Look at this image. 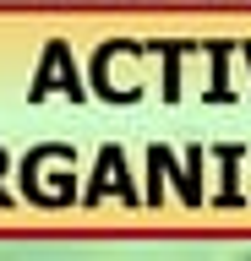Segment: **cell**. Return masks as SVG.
Wrapping results in <instances>:
<instances>
[{
    "mask_svg": "<svg viewBox=\"0 0 251 261\" xmlns=\"http://www.w3.org/2000/svg\"><path fill=\"white\" fill-rule=\"evenodd\" d=\"M148 169L175 179V191H180L186 207H202V147H186V158H175L164 142H153L148 147Z\"/></svg>",
    "mask_w": 251,
    "mask_h": 261,
    "instance_id": "1",
    "label": "cell"
},
{
    "mask_svg": "<svg viewBox=\"0 0 251 261\" xmlns=\"http://www.w3.org/2000/svg\"><path fill=\"white\" fill-rule=\"evenodd\" d=\"M60 93L66 98H82V82H77V60H71V49L55 38L50 49H44V60H38V76H33V98H44V93Z\"/></svg>",
    "mask_w": 251,
    "mask_h": 261,
    "instance_id": "2",
    "label": "cell"
},
{
    "mask_svg": "<svg viewBox=\"0 0 251 261\" xmlns=\"http://www.w3.org/2000/svg\"><path fill=\"white\" fill-rule=\"evenodd\" d=\"M109 185H115V196L136 201V191H131V174H126V152H120V147H99V179H93L87 201H99V196L109 191Z\"/></svg>",
    "mask_w": 251,
    "mask_h": 261,
    "instance_id": "3",
    "label": "cell"
},
{
    "mask_svg": "<svg viewBox=\"0 0 251 261\" xmlns=\"http://www.w3.org/2000/svg\"><path fill=\"white\" fill-rule=\"evenodd\" d=\"M153 49L164 55V98L175 103V98H180V55H186L191 44H153Z\"/></svg>",
    "mask_w": 251,
    "mask_h": 261,
    "instance_id": "4",
    "label": "cell"
},
{
    "mask_svg": "<svg viewBox=\"0 0 251 261\" xmlns=\"http://www.w3.org/2000/svg\"><path fill=\"white\" fill-rule=\"evenodd\" d=\"M224 60H230V44H213V87H208V98L213 103H230V82H224Z\"/></svg>",
    "mask_w": 251,
    "mask_h": 261,
    "instance_id": "5",
    "label": "cell"
}]
</instances>
